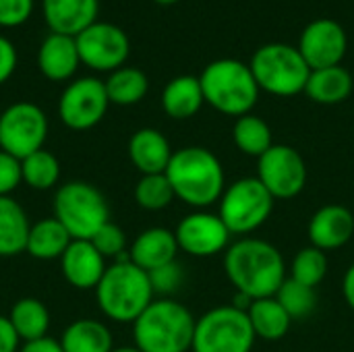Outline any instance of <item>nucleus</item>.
<instances>
[{"label":"nucleus","instance_id":"obj_42","mask_svg":"<svg viewBox=\"0 0 354 352\" xmlns=\"http://www.w3.org/2000/svg\"><path fill=\"white\" fill-rule=\"evenodd\" d=\"M342 293H344V301L346 305L354 311V263L346 270L344 280H342Z\"/></svg>","mask_w":354,"mask_h":352},{"label":"nucleus","instance_id":"obj_24","mask_svg":"<svg viewBox=\"0 0 354 352\" xmlns=\"http://www.w3.org/2000/svg\"><path fill=\"white\" fill-rule=\"evenodd\" d=\"M60 346L64 352H112L114 338L106 324L97 319H75L68 324L60 336Z\"/></svg>","mask_w":354,"mask_h":352},{"label":"nucleus","instance_id":"obj_31","mask_svg":"<svg viewBox=\"0 0 354 352\" xmlns=\"http://www.w3.org/2000/svg\"><path fill=\"white\" fill-rule=\"evenodd\" d=\"M21 178L33 191H48L60 180V162L52 151L39 149L21 160Z\"/></svg>","mask_w":354,"mask_h":352},{"label":"nucleus","instance_id":"obj_33","mask_svg":"<svg viewBox=\"0 0 354 352\" xmlns=\"http://www.w3.org/2000/svg\"><path fill=\"white\" fill-rule=\"evenodd\" d=\"M278 303L286 309V313L290 315V319H305L309 315H313L315 307H317V293L311 286H305L292 278H286L284 284L280 286V290L276 293Z\"/></svg>","mask_w":354,"mask_h":352},{"label":"nucleus","instance_id":"obj_29","mask_svg":"<svg viewBox=\"0 0 354 352\" xmlns=\"http://www.w3.org/2000/svg\"><path fill=\"white\" fill-rule=\"evenodd\" d=\"M104 85H106L110 104H116V106H133L141 102L149 89L147 75L135 66H120L112 71V75L108 77Z\"/></svg>","mask_w":354,"mask_h":352},{"label":"nucleus","instance_id":"obj_43","mask_svg":"<svg viewBox=\"0 0 354 352\" xmlns=\"http://www.w3.org/2000/svg\"><path fill=\"white\" fill-rule=\"evenodd\" d=\"M112 352H141L137 346H120V349H114Z\"/></svg>","mask_w":354,"mask_h":352},{"label":"nucleus","instance_id":"obj_30","mask_svg":"<svg viewBox=\"0 0 354 352\" xmlns=\"http://www.w3.org/2000/svg\"><path fill=\"white\" fill-rule=\"evenodd\" d=\"M232 139H234V145L245 156H251L257 160L274 145L270 124L255 114H245L236 118L232 127Z\"/></svg>","mask_w":354,"mask_h":352},{"label":"nucleus","instance_id":"obj_10","mask_svg":"<svg viewBox=\"0 0 354 352\" xmlns=\"http://www.w3.org/2000/svg\"><path fill=\"white\" fill-rule=\"evenodd\" d=\"M48 137V118L31 102H17L0 112V149L23 160L44 149Z\"/></svg>","mask_w":354,"mask_h":352},{"label":"nucleus","instance_id":"obj_38","mask_svg":"<svg viewBox=\"0 0 354 352\" xmlns=\"http://www.w3.org/2000/svg\"><path fill=\"white\" fill-rule=\"evenodd\" d=\"M33 0H0V25L17 27L29 19Z\"/></svg>","mask_w":354,"mask_h":352},{"label":"nucleus","instance_id":"obj_8","mask_svg":"<svg viewBox=\"0 0 354 352\" xmlns=\"http://www.w3.org/2000/svg\"><path fill=\"white\" fill-rule=\"evenodd\" d=\"M255 332L247 317L232 305L216 307L203 313L195 324L193 352H251Z\"/></svg>","mask_w":354,"mask_h":352},{"label":"nucleus","instance_id":"obj_28","mask_svg":"<svg viewBox=\"0 0 354 352\" xmlns=\"http://www.w3.org/2000/svg\"><path fill=\"white\" fill-rule=\"evenodd\" d=\"M8 322L12 324L17 336L23 342H33V340H41V338L48 336L50 311L39 299L25 297V299H19L10 307Z\"/></svg>","mask_w":354,"mask_h":352},{"label":"nucleus","instance_id":"obj_32","mask_svg":"<svg viewBox=\"0 0 354 352\" xmlns=\"http://www.w3.org/2000/svg\"><path fill=\"white\" fill-rule=\"evenodd\" d=\"M176 199L166 174H143L135 185V201L147 212L166 210Z\"/></svg>","mask_w":354,"mask_h":352},{"label":"nucleus","instance_id":"obj_2","mask_svg":"<svg viewBox=\"0 0 354 352\" xmlns=\"http://www.w3.org/2000/svg\"><path fill=\"white\" fill-rule=\"evenodd\" d=\"M164 174L168 176L176 199L195 210L214 205L226 189L222 162L214 151L197 145L176 149Z\"/></svg>","mask_w":354,"mask_h":352},{"label":"nucleus","instance_id":"obj_40","mask_svg":"<svg viewBox=\"0 0 354 352\" xmlns=\"http://www.w3.org/2000/svg\"><path fill=\"white\" fill-rule=\"evenodd\" d=\"M21 338L17 336L8 315H0V352H19Z\"/></svg>","mask_w":354,"mask_h":352},{"label":"nucleus","instance_id":"obj_15","mask_svg":"<svg viewBox=\"0 0 354 352\" xmlns=\"http://www.w3.org/2000/svg\"><path fill=\"white\" fill-rule=\"evenodd\" d=\"M348 48V37L344 27L334 19L311 21L299 39V52L311 71L338 66Z\"/></svg>","mask_w":354,"mask_h":352},{"label":"nucleus","instance_id":"obj_23","mask_svg":"<svg viewBox=\"0 0 354 352\" xmlns=\"http://www.w3.org/2000/svg\"><path fill=\"white\" fill-rule=\"evenodd\" d=\"M31 222L27 212L12 197H0V257L25 253Z\"/></svg>","mask_w":354,"mask_h":352},{"label":"nucleus","instance_id":"obj_39","mask_svg":"<svg viewBox=\"0 0 354 352\" xmlns=\"http://www.w3.org/2000/svg\"><path fill=\"white\" fill-rule=\"evenodd\" d=\"M17 68V50L15 46L0 35V85L10 79Z\"/></svg>","mask_w":354,"mask_h":352},{"label":"nucleus","instance_id":"obj_35","mask_svg":"<svg viewBox=\"0 0 354 352\" xmlns=\"http://www.w3.org/2000/svg\"><path fill=\"white\" fill-rule=\"evenodd\" d=\"M91 245L100 251V255L104 259H122L127 257V234L120 226L112 224V222H106L97 232L95 237L91 239Z\"/></svg>","mask_w":354,"mask_h":352},{"label":"nucleus","instance_id":"obj_19","mask_svg":"<svg viewBox=\"0 0 354 352\" xmlns=\"http://www.w3.org/2000/svg\"><path fill=\"white\" fill-rule=\"evenodd\" d=\"M178 251L180 249H178L174 232L168 228H162V226H153V228L143 230L133 241L131 251H129V259L137 268H141L149 274V272H153L166 263L176 261Z\"/></svg>","mask_w":354,"mask_h":352},{"label":"nucleus","instance_id":"obj_6","mask_svg":"<svg viewBox=\"0 0 354 352\" xmlns=\"http://www.w3.org/2000/svg\"><path fill=\"white\" fill-rule=\"evenodd\" d=\"M54 218L73 241H91L110 222V207L97 187L85 180H68L54 195Z\"/></svg>","mask_w":354,"mask_h":352},{"label":"nucleus","instance_id":"obj_7","mask_svg":"<svg viewBox=\"0 0 354 352\" xmlns=\"http://www.w3.org/2000/svg\"><path fill=\"white\" fill-rule=\"evenodd\" d=\"M249 66L259 89L280 98H290L305 91L311 75V68L299 48L280 41L261 46L253 54Z\"/></svg>","mask_w":354,"mask_h":352},{"label":"nucleus","instance_id":"obj_22","mask_svg":"<svg viewBox=\"0 0 354 352\" xmlns=\"http://www.w3.org/2000/svg\"><path fill=\"white\" fill-rule=\"evenodd\" d=\"M203 104H205V98H203L199 77L180 75L164 87L162 108L170 118H176V120L191 118L201 110Z\"/></svg>","mask_w":354,"mask_h":352},{"label":"nucleus","instance_id":"obj_11","mask_svg":"<svg viewBox=\"0 0 354 352\" xmlns=\"http://www.w3.org/2000/svg\"><path fill=\"white\" fill-rule=\"evenodd\" d=\"M257 178L274 199H292L307 185V164L290 145H272L257 160Z\"/></svg>","mask_w":354,"mask_h":352},{"label":"nucleus","instance_id":"obj_4","mask_svg":"<svg viewBox=\"0 0 354 352\" xmlns=\"http://www.w3.org/2000/svg\"><path fill=\"white\" fill-rule=\"evenodd\" d=\"M197 319L178 301L153 299L135 319L133 338L141 352H189Z\"/></svg>","mask_w":354,"mask_h":352},{"label":"nucleus","instance_id":"obj_17","mask_svg":"<svg viewBox=\"0 0 354 352\" xmlns=\"http://www.w3.org/2000/svg\"><path fill=\"white\" fill-rule=\"evenodd\" d=\"M354 237V216L344 205L330 203L319 207L309 222V241L313 247L334 251L344 247Z\"/></svg>","mask_w":354,"mask_h":352},{"label":"nucleus","instance_id":"obj_25","mask_svg":"<svg viewBox=\"0 0 354 352\" xmlns=\"http://www.w3.org/2000/svg\"><path fill=\"white\" fill-rule=\"evenodd\" d=\"M353 75L342 64H338V66L311 71L305 93L317 104L332 106L344 102L353 93Z\"/></svg>","mask_w":354,"mask_h":352},{"label":"nucleus","instance_id":"obj_12","mask_svg":"<svg viewBox=\"0 0 354 352\" xmlns=\"http://www.w3.org/2000/svg\"><path fill=\"white\" fill-rule=\"evenodd\" d=\"M110 106L104 81L81 77L73 81L60 95L58 116L71 131H89L102 122Z\"/></svg>","mask_w":354,"mask_h":352},{"label":"nucleus","instance_id":"obj_34","mask_svg":"<svg viewBox=\"0 0 354 352\" xmlns=\"http://www.w3.org/2000/svg\"><path fill=\"white\" fill-rule=\"evenodd\" d=\"M328 274V257L322 249L317 247H305L301 249L295 259H292V266H290V278L305 284V286H311V288H317L324 278Z\"/></svg>","mask_w":354,"mask_h":352},{"label":"nucleus","instance_id":"obj_16","mask_svg":"<svg viewBox=\"0 0 354 352\" xmlns=\"http://www.w3.org/2000/svg\"><path fill=\"white\" fill-rule=\"evenodd\" d=\"M106 268V259L91 245V241H71L60 257L62 276L77 290H95Z\"/></svg>","mask_w":354,"mask_h":352},{"label":"nucleus","instance_id":"obj_13","mask_svg":"<svg viewBox=\"0 0 354 352\" xmlns=\"http://www.w3.org/2000/svg\"><path fill=\"white\" fill-rule=\"evenodd\" d=\"M75 39L81 62L93 71H116L124 64L131 52L127 33L112 23L95 21Z\"/></svg>","mask_w":354,"mask_h":352},{"label":"nucleus","instance_id":"obj_37","mask_svg":"<svg viewBox=\"0 0 354 352\" xmlns=\"http://www.w3.org/2000/svg\"><path fill=\"white\" fill-rule=\"evenodd\" d=\"M21 183V160L0 149V197H10Z\"/></svg>","mask_w":354,"mask_h":352},{"label":"nucleus","instance_id":"obj_44","mask_svg":"<svg viewBox=\"0 0 354 352\" xmlns=\"http://www.w3.org/2000/svg\"><path fill=\"white\" fill-rule=\"evenodd\" d=\"M158 4H174V2H178V0H156Z\"/></svg>","mask_w":354,"mask_h":352},{"label":"nucleus","instance_id":"obj_3","mask_svg":"<svg viewBox=\"0 0 354 352\" xmlns=\"http://www.w3.org/2000/svg\"><path fill=\"white\" fill-rule=\"evenodd\" d=\"M149 274L137 268L129 255L106 268L95 299L100 311L116 324H135V319L153 303Z\"/></svg>","mask_w":354,"mask_h":352},{"label":"nucleus","instance_id":"obj_14","mask_svg":"<svg viewBox=\"0 0 354 352\" xmlns=\"http://www.w3.org/2000/svg\"><path fill=\"white\" fill-rule=\"evenodd\" d=\"M178 249L193 257H214L230 245V230L220 216L209 212H193L185 216L174 230Z\"/></svg>","mask_w":354,"mask_h":352},{"label":"nucleus","instance_id":"obj_18","mask_svg":"<svg viewBox=\"0 0 354 352\" xmlns=\"http://www.w3.org/2000/svg\"><path fill=\"white\" fill-rule=\"evenodd\" d=\"M44 19L52 33L77 37L97 19V0H41Z\"/></svg>","mask_w":354,"mask_h":352},{"label":"nucleus","instance_id":"obj_20","mask_svg":"<svg viewBox=\"0 0 354 352\" xmlns=\"http://www.w3.org/2000/svg\"><path fill=\"white\" fill-rule=\"evenodd\" d=\"M81 64L77 39L62 33H50L37 52V66L41 75L50 81L71 79Z\"/></svg>","mask_w":354,"mask_h":352},{"label":"nucleus","instance_id":"obj_41","mask_svg":"<svg viewBox=\"0 0 354 352\" xmlns=\"http://www.w3.org/2000/svg\"><path fill=\"white\" fill-rule=\"evenodd\" d=\"M19 352H64L60 342L54 338H41V340H33V342H25Z\"/></svg>","mask_w":354,"mask_h":352},{"label":"nucleus","instance_id":"obj_26","mask_svg":"<svg viewBox=\"0 0 354 352\" xmlns=\"http://www.w3.org/2000/svg\"><path fill=\"white\" fill-rule=\"evenodd\" d=\"M71 241H73L71 234L54 216L44 218V220L31 224L25 253H29L31 257H35L39 261L60 259L64 255L66 247L71 245Z\"/></svg>","mask_w":354,"mask_h":352},{"label":"nucleus","instance_id":"obj_27","mask_svg":"<svg viewBox=\"0 0 354 352\" xmlns=\"http://www.w3.org/2000/svg\"><path fill=\"white\" fill-rule=\"evenodd\" d=\"M247 317L251 322V328H253L255 336L261 338V340H268V342L282 340L288 334L290 324H292L290 315L278 303L276 297L253 301L249 311H247Z\"/></svg>","mask_w":354,"mask_h":352},{"label":"nucleus","instance_id":"obj_5","mask_svg":"<svg viewBox=\"0 0 354 352\" xmlns=\"http://www.w3.org/2000/svg\"><path fill=\"white\" fill-rule=\"evenodd\" d=\"M205 102L222 114L245 116L251 114L259 100V85L249 64L234 58H220L209 62L199 75Z\"/></svg>","mask_w":354,"mask_h":352},{"label":"nucleus","instance_id":"obj_9","mask_svg":"<svg viewBox=\"0 0 354 352\" xmlns=\"http://www.w3.org/2000/svg\"><path fill=\"white\" fill-rule=\"evenodd\" d=\"M274 197L257 176L239 178L220 197V218L230 234H249L261 228L274 212Z\"/></svg>","mask_w":354,"mask_h":352},{"label":"nucleus","instance_id":"obj_21","mask_svg":"<svg viewBox=\"0 0 354 352\" xmlns=\"http://www.w3.org/2000/svg\"><path fill=\"white\" fill-rule=\"evenodd\" d=\"M172 154L168 139L156 129H139L129 141V158L141 174H164Z\"/></svg>","mask_w":354,"mask_h":352},{"label":"nucleus","instance_id":"obj_36","mask_svg":"<svg viewBox=\"0 0 354 352\" xmlns=\"http://www.w3.org/2000/svg\"><path fill=\"white\" fill-rule=\"evenodd\" d=\"M183 280H185V272L178 261L166 263V266L149 272V282H151L153 295H158L160 299H170L183 286Z\"/></svg>","mask_w":354,"mask_h":352},{"label":"nucleus","instance_id":"obj_1","mask_svg":"<svg viewBox=\"0 0 354 352\" xmlns=\"http://www.w3.org/2000/svg\"><path fill=\"white\" fill-rule=\"evenodd\" d=\"M224 270L236 293L253 301L276 297L288 278L282 253L272 243L251 237L241 239L226 249Z\"/></svg>","mask_w":354,"mask_h":352}]
</instances>
